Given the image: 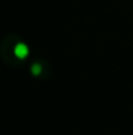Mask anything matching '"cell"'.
<instances>
[{
    "instance_id": "obj_1",
    "label": "cell",
    "mask_w": 133,
    "mask_h": 135,
    "mask_svg": "<svg viewBox=\"0 0 133 135\" xmlns=\"http://www.w3.org/2000/svg\"><path fill=\"white\" fill-rule=\"evenodd\" d=\"M14 55L18 59H25L29 55V47L25 44H17L14 46Z\"/></svg>"
},
{
    "instance_id": "obj_2",
    "label": "cell",
    "mask_w": 133,
    "mask_h": 135,
    "mask_svg": "<svg viewBox=\"0 0 133 135\" xmlns=\"http://www.w3.org/2000/svg\"><path fill=\"white\" fill-rule=\"evenodd\" d=\"M41 72H42V66L41 64H38V63H35V64H33L31 66V74L33 75H41Z\"/></svg>"
}]
</instances>
